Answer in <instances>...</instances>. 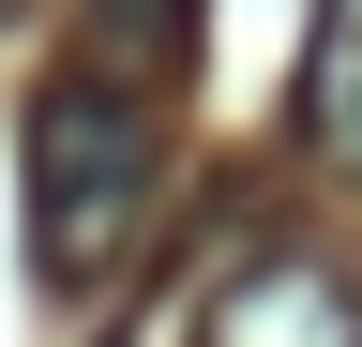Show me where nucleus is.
<instances>
[{"label":"nucleus","instance_id":"nucleus-1","mask_svg":"<svg viewBox=\"0 0 362 347\" xmlns=\"http://www.w3.org/2000/svg\"><path fill=\"white\" fill-rule=\"evenodd\" d=\"M151 211H166V106L90 76V61L45 76L30 91V272L61 302H90L151 242Z\"/></svg>","mask_w":362,"mask_h":347},{"label":"nucleus","instance_id":"nucleus-4","mask_svg":"<svg viewBox=\"0 0 362 347\" xmlns=\"http://www.w3.org/2000/svg\"><path fill=\"white\" fill-rule=\"evenodd\" d=\"M302 151L362 182V0H317V46H302Z\"/></svg>","mask_w":362,"mask_h":347},{"label":"nucleus","instance_id":"nucleus-5","mask_svg":"<svg viewBox=\"0 0 362 347\" xmlns=\"http://www.w3.org/2000/svg\"><path fill=\"white\" fill-rule=\"evenodd\" d=\"M0 16H16V0H0Z\"/></svg>","mask_w":362,"mask_h":347},{"label":"nucleus","instance_id":"nucleus-3","mask_svg":"<svg viewBox=\"0 0 362 347\" xmlns=\"http://www.w3.org/2000/svg\"><path fill=\"white\" fill-rule=\"evenodd\" d=\"M90 16V76H121V91H181L211 46V0H76Z\"/></svg>","mask_w":362,"mask_h":347},{"label":"nucleus","instance_id":"nucleus-2","mask_svg":"<svg viewBox=\"0 0 362 347\" xmlns=\"http://www.w3.org/2000/svg\"><path fill=\"white\" fill-rule=\"evenodd\" d=\"M197 347H362V287L332 272V257L272 242V257H242V272L211 287V317H197Z\"/></svg>","mask_w":362,"mask_h":347}]
</instances>
